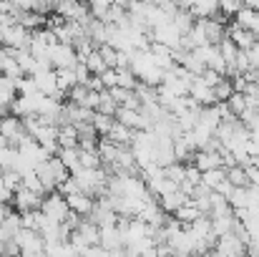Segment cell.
I'll return each mask as SVG.
<instances>
[{"instance_id":"1","label":"cell","mask_w":259,"mask_h":257,"mask_svg":"<svg viewBox=\"0 0 259 257\" xmlns=\"http://www.w3.org/2000/svg\"><path fill=\"white\" fill-rule=\"evenodd\" d=\"M35 174H38V179H40V184H43V189H46V194H48V192L58 189V187L68 179L71 171L63 167V162H61L56 154H51L43 164L35 167Z\"/></svg>"},{"instance_id":"2","label":"cell","mask_w":259,"mask_h":257,"mask_svg":"<svg viewBox=\"0 0 259 257\" xmlns=\"http://www.w3.org/2000/svg\"><path fill=\"white\" fill-rule=\"evenodd\" d=\"M18 171H25V169H35L38 164H43L51 154L33 139V136H25L18 146Z\"/></svg>"},{"instance_id":"3","label":"cell","mask_w":259,"mask_h":257,"mask_svg":"<svg viewBox=\"0 0 259 257\" xmlns=\"http://www.w3.org/2000/svg\"><path fill=\"white\" fill-rule=\"evenodd\" d=\"M30 30L23 28L18 20H0V46L3 48H23L28 46Z\"/></svg>"},{"instance_id":"4","label":"cell","mask_w":259,"mask_h":257,"mask_svg":"<svg viewBox=\"0 0 259 257\" xmlns=\"http://www.w3.org/2000/svg\"><path fill=\"white\" fill-rule=\"evenodd\" d=\"M18 242V250L20 255H46V240L40 237L38 230H28V227H20L13 237Z\"/></svg>"},{"instance_id":"5","label":"cell","mask_w":259,"mask_h":257,"mask_svg":"<svg viewBox=\"0 0 259 257\" xmlns=\"http://www.w3.org/2000/svg\"><path fill=\"white\" fill-rule=\"evenodd\" d=\"M48 219H56V222H63L66 217H68V212H71V207H68V202H66V197L61 194V192H48V197H43L40 199V207H38Z\"/></svg>"},{"instance_id":"6","label":"cell","mask_w":259,"mask_h":257,"mask_svg":"<svg viewBox=\"0 0 259 257\" xmlns=\"http://www.w3.org/2000/svg\"><path fill=\"white\" fill-rule=\"evenodd\" d=\"M48 61H51L53 68H73V66L78 63V58H76V48H73L71 43H61V41H56V43L48 48Z\"/></svg>"},{"instance_id":"7","label":"cell","mask_w":259,"mask_h":257,"mask_svg":"<svg viewBox=\"0 0 259 257\" xmlns=\"http://www.w3.org/2000/svg\"><path fill=\"white\" fill-rule=\"evenodd\" d=\"M0 134L8 139L10 146H18V144L28 136V131H25V126H23V119L15 116V114H5V116H0Z\"/></svg>"},{"instance_id":"8","label":"cell","mask_w":259,"mask_h":257,"mask_svg":"<svg viewBox=\"0 0 259 257\" xmlns=\"http://www.w3.org/2000/svg\"><path fill=\"white\" fill-rule=\"evenodd\" d=\"M40 199H43V194H38V192H33V189H28V187H18L15 192H13V197H10V202H13V207L18 209V212H28V209H38L40 207Z\"/></svg>"},{"instance_id":"9","label":"cell","mask_w":259,"mask_h":257,"mask_svg":"<svg viewBox=\"0 0 259 257\" xmlns=\"http://www.w3.org/2000/svg\"><path fill=\"white\" fill-rule=\"evenodd\" d=\"M33 81L35 88L46 96H56V98H63V91L58 88V79H56V68H48V71H38L33 74Z\"/></svg>"},{"instance_id":"10","label":"cell","mask_w":259,"mask_h":257,"mask_svg":"<svg viewBox=\"0 0 259 257\" xmlns=\"http://www.w3.org/2000/svg\"><path fill=\"white\" fill-rule=\"evenodd\" d=\"M211 250H214L217 255H244V252H247V245H244L234 232H227V235L217 237V242H214Z\"/></svg>"},{"instance_id":"11","label":"cell","mask_w":259,"mask_h":257,"mask_svg":"<svg viewBox=\"0 0 259 257\" xmlns=\"http://www.w3.org/2000/svg\"><path fill=\"white\" fill-rule=\"evenodd\" d=\"M18 96V79L0 74V116L10 114V103Z\"/></svg>"},{"instance_id":"12","label":"cell","mask_w":259,"mask_h":257,"mask_svg":"<svg viewBox=\"0 0 259 257\" xmlns=\"http://www.w3.org/2000/svg\"><path fill=\"white\" fill-rule=\"evenodd\" d=\"M189 96H191L196 103H201V106H209V103L217 101L214 86H209L201 76H194V79H191V84H189Z\"/></svg>"},{"instance_id":"13","label":"cell","mask_w":259,"mask_h":257,"mask_svg":"<svg viewBox=\"0 0 259 257\" xmlns=\"http://www.w3.org/2000/svg\"><path fill=\"white\" fill-rule=\"evenodd\" d=\"M224 35H229V38L234 41L237 48H249V46L257 41V35H254L249 28L239 25V23H229V25H224Z\"/></svg>"},{"instance_id":"14","label":"cell","mask_w":259,"mask_h":257,"mask_svg":"<svg viewBox=\"0 0 259 257\" xmlns=\"http://www.w3.org/2000/svg\"><path fill=\"white\" fill-rule=\"evenodd\" d=\"M63 197H66L71 212H76V214H81V217H88V214H91L93 202H96L93 197H88L86 192H71V194H63Z\"/></svg>"},{"instance_id":"15","label":"cell","mask_w":259,"mask_h":257,"mask_svg":"<svg viewBox=\"0 0 259 257\" xmlns=\"http://www.w3.org/2000/svg\"><path fill=\"white\" fill-rule=\"evenodd\" d=\"M156 199H159V204H161V209H164V212L174 214V212H176V209H179L184 202H189L191 197H189V194H184L181 189H171V192H164V194H159Z\"/></svg>"},{"instance_id":"16","label":"cell","mask_w":259,"mask_h":257,"mask_svg":"<svg viewBox=\"0 0 259 257\" xmlns=\"http://www.w3.org/2000/svg\"><path fill=\"white\" fill-rule=\"evenodd\" d=\"M234 23L249 28V30L257 35L259 33V10H252V8H247V5H239L237 13H234Z\"/></svg>"},{"instance_id":"17","label":"cell","mask_w":259,"mask_h":257,"mask_svg":"<svg viewBox=\"0 0 259 257\" xmlns=\"http://www.w3.org/2000/svg\"><path fill=\"white\" fill-rule=\"evenodd\" d=\"M56 157L63 162V167L71 171V174L76 169H81V149H78V146H61V149L56 152Z\"/></svg>"},{"instance_id":"18","label":"cell","mask_w":259,"mask_h":257,"mask_svg":"<svg viewBox=\"0 0 259 257\" xmlns=\"http://www.w3.org/2000/svg\"><path fill=\"white\" fill-rule=\"evenodd\" d=\"M134 134H136V129H131V126L121 124L118 119H113V124H111V129H108V134H106V136H108L111 141H116V144H131Z\"/></svg>"},{"instance_id":"19","label":"cell","mask_w":259,"mask_h":257,"mask_svg":"<svg viewBox=\"0 0 259 257\" xmlns=\"http://www.w3.org/2000/svg\"><path fill=\"white\" fill-rule=\"evenodd\" d=\"M217 48H219V53H222V58H224V63H227V74H229V68H232V63H234L239 48L234 46V41H232L229 35H224V38L217 43Z\"/></svg>"},{"instance_id":"20","label":"cell","mask_w":259,"mask_h":257,"mask_svg":"<svg viewBox=\"0 0 259 257\" xmlns=\"http://www.w3.org/2000/svg\"><path fill=\"white\" fill-rule=\"evenodd\" d=\"M174 217H176L181 225H189V222H194L196 217H201V212H199V207L194 204V199H189V202H184V204L174 212Z\"/></svg>"},{"instance_id":"21","label":"cell","mask_w":259,"mask_h":257,"mask_svg":"<svg viewBox=\"0 0 259 257\" xmlns=\"http://www.w3.org/2000/svg\"><path fill=\"white\" fill-rule=\"evenodd\" d=\"M58 146H78V131L73 124L58 126Z\"/></svg>"},{"instance_id":"22","label":"cell","mask_w":259,"mask_h":257,"mask_svg":"<svg viewBox=\"0 0 259 257\" xmlns=\"http://www.w3.org/2000/svg\"><path fill=\"white\" fill-rule=\"evenodd\" d=\"M247 199H249V184H244V187H232V192H229V197H227V202L232 204V209L247 207Z\"/></svg>"},{"instance_id":"23","label":"cell","mask_w":259,"mask_h":257,"mask_svg":"<svg viewBox=\"0 0 259 257\" xmlns=\"http://www.w3.org/2000/svg\"><path fill=\"white\" fill-rule=\"evenodd\" d=\"M113 119L116 116H111V114H101V111H93V129H96V134L98 136H106L108 134V129H111V124H113Z\"/></svg>"},{"instance_id":"24","label":"cell","mask_w":259,"mask_h":257,"mask_svg":"<svg viewBox=\"0 0 259 257\" xmlns=\"http://www.w3.org/2000/svg\"><path fill=\"white\" fill-rule=\"evenodd\" d=\"M227 176L224 167H214V169H204L201 171V184H206L209 189H217V184Z\"/></svg>"},{"instance_id":"25","label":"cell","mask_w":259,"mask_h":257,"mask_svg":"<svg viewBox=\"0 0 259 257\" xmlns=\"http://www.w3.org/2000/svg\"><path fill=\"white\" fill-rule=\"evenodd\" d=\"M116 108H118V103H116V98L111 96V91L108 88H103L101 91V96H98V106H96V111H101V114H116Z\"/></svg>"},{"instance_id":"26","label":"cell","mask_w":259,"mask_h":257,"mask_svg":"<svg viewBox=\"0 0 259 257\" xmlns=\"http://www.w3.org/2000/svg\"><path fill=\"white\" fill-rule=\"evenodd\" d=\"M83 63H86V68L91 74H101L103 68H108L106 63H103V58H101V53H98V46L96 48H91L86 53V58H83Z\"/></svg>"},{"instance_id":"27","label":"cell","mask_w":259,"mask_h":257,"mask_svg":"<svg viewBox=\"0 0 259 257\" xmlns=\"http://www.w3.org/2000/svg\"><path fill=\"white\" fill-rule=\"evenodd\" d=\"M56 79H58V88L66 93L71 86H76V71L73 68H56Z\"/></svg>"},{"instance_id":"28","label":"cell","mask_w":259,"mask_h":257,"mask_svg":"<svg viewBox=\"0 0 259 257\" xmlns=\"http://www.w3.org/2000/svg\"><path fill=\"white\" fill-rule=\"evenodd\" d=\"M227 179H229L234 187H244V184H249V174H247V169H244L242 164L229 167V169H227Z\"/></svg>"},{"instance_id":"29","label":"cell","mask_w":259,"mask_h":257,"mask_svg":"<svg viewBox=\"0 0 259 257\" xmlns=\"http://www.w3.org/2000/svg\"><path fill=\"white\" fill-rule=\"evenodd\" d=\"M227 106H229V111H232L234 116H239V114L247 108L244 93H242V91H232V93H229V98H227Z\"/></svg>"},{"instance_id":"30","label":"cell","mask_w":259,"mask_h":257,"mask_svg":"<svg viewBox=\"0 0 259 257\" xmlns=\"http://www.w3.org/2000/svg\"><path fill=\"white\" fill-rule=\"evenodd\" d=\"M86 3H88V10H91V15H93V18H98V20H103L106 10L113 5V0H86Z\"/></svg>"},{"instance_id":"31","label":"cell","mask_w":259,"mask_h":257,"mask_svg":"<svg viewBox=\"0 0 259 257\" xmlns=\"http://www.w3.org/2000/svg\"><path fill=\"white\" fill-rule=\"evenodd\" d=\"M232 91H234V88H232V79H229V76H222L219 84L214 86V96H217V101H227Z\"/></svg>"},{"instance_id":"32","label":"cell","mask_w":259,"mask_h":257,"mask_svg":"<svg viewBox=\"0 0 259 257\" xmlns=\"http://www.w3.org/2000/svg\"><path fill=\"white\" fill-rule=\"evenodd\" d=\"M0 174H3V184H5L10 192H15V189L20 187V181H23V176H20L18 169H5V171H0Z\"/></svg>"},{"instance_id":"33","label":"cell","mask_w":259,"mask_h":257,"mask_svg":"<svg viewBox=\"0 0 259 257\" xmlns=\"http://www.w3.org/2000/svg\"><path fill=\"white\" fill-rule=\"evenodd\" d=\"M116 71H118V84L116 86H123V88H134V86H136L139 79L134 76L131 68H116Z\"/></svg>"},{"instance_id":"34","label":"cell","mask_w":259,"mask_h":257,"mask_svg":"<svg viewBox=\"0 0 259 257\" xmlns=\"http://www.w3.org/2000/svg\"><path fill=\"white\" fill-rule=\"evenodd\" d=\"M98 79H101L103 88H113V86L118 84V71H116V68H103V71L98 74Z\"/></svg>"},{"instance_id":"35","label":"cell","mask_w":259,"mask_h":257,"mask_svg":"<svg viewBox=\"0 0 259 257\" xmlns=\"http://www.w3.org/2000/svg\"><path fill=\"white\" fill-rule=\"evenodd\" d=\"M244 51H247L249 66H252V68H259V43H257V41H254V43H252L249 48H244Z\"/></svg>"},{"instance_id":"36","label":"cell","mask_w":259,"mask_h":257,"mask_svg":"<svg viewBox=\"0 0 259 257\" xmlns=\"http://www.w3.org/2000/svg\"><path fill=\"white\" fill-rule=\"evenodd\" d=\"M232 187H234V184H232V181H229V179L224 176V179H222V181L217 184V189H214V192H219L222 197H229V192H232Z\"/></svg>"},{"instance_id":"37","label":"cell","mask_w":259,"mask_h":257,"mask_svg":"<svg viewBox=\"0 0 259 257\" xmlns=\"http://www.w3.org/2000/svg\"><path fill=\"white\" fill-rule=\"evenodd\" d=\"M10 197H13V192L3 184V174H0V202H10Z\"/></svg>"},{"instance_id":"38","label":"cell","mask_w":259,"mask_h":257,"mask_svg":"<svg viewBox=\"0 0 259 257\" xmlns=\"http://www.w3.org/2000/svg\"><path fill=\"white\" fill-rule=\"evenodd\" d=\"M242 5H247L252 10H259V0H242Z\"/></svg>"},{"instance_id":"39","label":"cell","mask_w":259,"mask_h":257,"mask_svg":"<svg viewBox=\"0 0 259 257\" xmlns=\"http://www.w3.org/2000/svg\"><path fill=\"white\" fill-rule=\"evenodd\" d=\"M113 3H116V5H121V8H128V3H131V0H113Z\"/></svg>"},{"instance_id":"40","label":"cell","mask_w":259,"mask_h":257,"mask_svg":"<svg viewBox=\"0 0 259 257\" xmlns=\"http://www.w3.org/2000/svg\"><path fill=\"white\" fill-rule=\"evenodd\" d=\"M3 146H8V139H5V136L0 134V149H3Z\"/></svg>"},{"instance_id":"41","label":"cell","mask_w":259,"mask_h":257,"mask_svg":"<svg viewBox=\"0 0 259 257\" xmlns=\"http://www.w3.org/2000/svg\"><path fill=\"white\" fill-rule=\"evenodd\" d=\"M141 3H161V0H141Z\"/></svg>"}]
</instances>
